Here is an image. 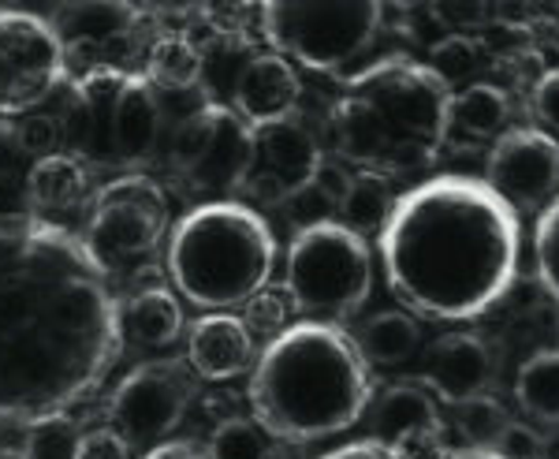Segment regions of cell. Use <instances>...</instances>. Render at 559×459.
I'll return each mask as SVG.
<instances>
[{"label":"cell","instance_id":"obj_1","mask_svg":"<svg viewBox=\"0 0 559 459\" xmlns=\"http://www.w3.org/2000/svg\"><path fill=\"white\" fill-rule=\"evenodd\" d=\"M120 351V303L83 236L34 213L0 217V426L71 419Z\"/></svg>","mask_w":559,"mask_h":459},{"label":"cell","instance_id":"obj_18","mask_svg":"<svg viewBox=\"0 0 559 459\" xmlns=\"http://www.w3.org/2000/svg\"><path fill=\"white\" fill-rule=\"evenodd\" d=\"M187 363L205 381H231L254 370L258 348L236 314H202L187 332Z\"/></svg>","mask_w":559,"mask_h":459},{"label":"cell","instance_id":"obj_23","mask_svg":"<svg viewBox=\"0 0 559 459\" xmlns=\"http://www.w3.org/2000/svg\"><path fill=\"white\" fill-rule=\"evenodd\" d=\"M202 71H205V52L187 34H165V38L150 45L146 83L157 94H179V90L198 86Z\"/></svg>","mask_w":559,"mask_h":459},{"label":"cell","instance_id":"obj_5","mask_svg":"<svg viewBox=\"0 0 559 459\" xmlns=\"http://www.w3.org/2000/svg\"><path fill=\"white\" fill-rule=\"evenodd\" d=\"M276 236L258 210L242 202H202L168 232V276L183 299L210 314L247 306L269 287Z\"/></svg>","mask_w":559,"mask_h":459},{"label":"cell","instance_id":"obj_30","mask_svg":"<svg viewBox=\"0 0 559 459\" xmlns=\"http://www.w3.org/2000/svg\"><path fill=\"white\" fill-rule=\"evenodd\" d=\"M15 142H20L23 153H31V157H57L60 153V142H64V123H60V116H49V113H31L20 120V128H15Z\"/></svg>","mask_w":559,"mask_h":459},{"label":"cell","instance_id":"obj_20","mask_svg":"<svg viewBox=\"0 0 559 459\" xmlns=\"http://www.w3.org/2000/svg\"><path fill=\"white\" fill-rule=\"evenodd\" d=\"M511 120V97L496 83H474L452 94L448 102V131L444 142L452 146H489L508 131Z\"/></svg>","mask_w":559,"mask_h":459},{"label":"cell","instance_id":"obj_7","mask_svg":"<svg viewBox=\"0 0 559 459\" xmlns=\"http://www.w3.org/2000/svg\"><path fill=\"white\" fill-rule=\"evenodd\" d=\"M261 34L276 57L350 83L384 26L373 0H273L261 4Z\"/></svg>","mask_w":559,"mask_h":459},{"label":"cell","instance_id":"obj_10","mask_svg":"<svg viewBox=\"0 0 559 459\" xmlns=\"http://www.w3.org/2000/svg\"><path fill=\"white\" fill-rule=\"evenodd\" d=\"M250 153H254V128L231 105L205 102L179 123L173 139V173L187 191L228 202V195H242Z\"/></svg>","mask_w":559,"mask_h":459},{"label":"cell","instance_id":"obj_17","mask_svg":"<svg viewBox=\"0 0 559 459\" xmlns=\"http://www.w3.org/2000/svg\"><path fill=\"white\" fill-rule=\"evenodd\" d=\"M302 79L292 68V60L276 52H258L239 71L236 90H231V109H236L250 128H265L299 116Z\"/></svg>","mask_w":559,"mask_h":459},{"label":"cell","instance_id":"obj_31","mask_svg":"<svg viewBox=\"0 0 559 459\" xmlns=\"http://www.w3.org/2000/svg\"><path fill=\"white\" fill-rule=\"evenodd\" d=\"M242 326L250 329V337L261 332V337H280V332L287 329V299L273 287H265V292H258L254 299L242 306Z\"/></svg>","mask_w":559,"mask_h":459},{"label":"cell","instance_id":"obj_12","mask_svg":"<svg viewBox=\"0 0 559 459\" xmlns=\"http://www.w3.org/2000/svg\"><path fill=\"white\" fill-rule=\"evenodd\" d=\"M68 79L64 38L34 12H0V116H31Z\"/></svg>","mask_w":559,"mask_h":459},{"label":"cell","instance_id":"obj_40","mask_svg":"<svg viewBox=\"0 0 559 459\" xmlns=\"http://www.w3.org/2000/svg\"><path fill=\"white\" fill-rule=\"evenodd\" d=\"M556 351H559V329H556Z\"/></svg>","mask_w":559,"mask_h":459},{"label":"cell","instance_id":"obj_21","mask_svg":"<svg viewBox=\"0 0 559 459\" xmlns=\"http://www.w3.org/2000/svg\"><path fill=\"white\" fill-rule=\"evenodd\" d=\"M86 198V168L75 153H57V157L34 161L26 173V202L34 217L49 221V213H68Z\"/></svg>","mask_w":559,"mask_h":459},{"label":"cell","instance_id":"obj_29","mask_svg":"<svg viewBox=\"0 0 559 459\" xmlns=\"http://www.w3.org/2000/svg\"><path fill=\"white\" fill-rule=\"evenodd\" d=\"M534 266L537 281L559 303V198L537 213L534 224Z\"/></svg>","mask_w":559,"mask_h":459},{"label":"cell","instance_id":"obj_13","mask_svg":"<svg viewBox=\"0 0 559 459\" xmlns=\"http://www.w3.org/2000/svg\"><path fill=\"white\" fill-rule=\"evenodd\" d=\"M481 179L515 213H540L559 198V139L540 128H508L492 142Z\"/></svg>","mask_w":559,"mask_h":459},{"label":"cell","instance_id":"obj_25","mask_svg":"<svg viewBox=\"0 0 559 459\" xmlns=\"http://www.w3.org/2000/svg\"><path fill=\"white\" fill-rule=\"evenodd\" d=\"M392 210H395L392 179L355 173L350 176L344 202H340V224H347V228L358 232L362 239H366V232H377V236H381L388 217H392Z\"/></svg>","mask_w":559,"mask_h":459},{"label":"cell","instance_id":"obj_8","mask_svg":"<svg viewBox=\"0 0 559 459\" xmlns=\"http://www.w3.org/2000/svg\"><path fill=\"white\" fill-rule=\"evenodd\" d=\"M287 303L318 326H340L373 292V250L347 224L329 221L295 232L284 258Z\"/></svg>","mask_w":559,"mask_h":459},{"label":"cell","instance_id":"obj_28","mask_svg":"<svg viewBox=\"0 0 559 459\" xmlns=\"http://www.w3.org/2000/svg\"><path fill=\"white\" fill-rule=\"evenodd\" d=\"M511 422L515 419L508 415V408L496 396H477V400H466L455 408V426L466 437V448H481V452H492L500 445Z\"/></svg>","mask_w":559,"mask_h":459},{"label":"cell","instance_id":"obj_24","mask_svg":"<svg viewBox=\"0 0 559 459\" xmlns=\"http://www.w3.org/2000/svg\"><path fill=\"white\" fill-rule=\"evenodd\" d=\"M515 400L522 415L540 426H559V351H537L515 377Z\"/></svg>","mask_w":559,"mask_h":459},{"label":"cell","instance_id":"obj_41","mask_svg":"<svg viewBox=\"0 0 559 459\" xmlns=\"http://www.w3.org/2000/svg\"><path fill=\"white\" fill-rule=\"evenodd\" d=\"M540 459H545V456H540Z\"/></svg>","mask_w":559,"mask_h":459},{"label":"cell","instance_id":"obj_22","mask_svg":"<svg viewBox=\"0 0 559 459\" xmlns=\"http://www.w3.org/2000/svg\"><path fill=\"white\" fill-rule=\"evenodd\" d=\"M421 340V326L418 318L407 310H381L377 318H369L362 329H358L355 344L362 351L366 363L373 366H400L418 351Z\"/></svg>","mask_w":559,"mask_h":459},{"label":"cell","instance_id":"obj_14","mask_svg":"<svg viewBox=\"0 0 559 459\" xmlns=\"http://www.w3.org/2000/svg\"><path fill=\"white\" fill-rule=\"evenodd\" d=\"M321 146L313 131H306L299 116L280 123L254 128V153L242 195L258 198L261 205H287L321 176Z\"/></svg>","mask_w":559,"mask_h":459},{"label":"cell","instance_id":"obj_11","mask_svg":"<svg viewBox=\"0 0 559 459\" xmlns=\"http://www.w3.org/2000/svg\"><path fill=\"white\" fill-rule=\"evenodd\" d=\"M194 370L183 358H153L142 363L116 385L108 400L112 429L131 448H157L173 437L198 400Z\"/></svg>","mask_w":559,"mask_h":459},{"label":"cell","instance_id":"obj_36","mask_svg":"<svg viewBox=\"0 0 559 459\" xmlns=\"http://www.w3.org/2000/svg\"><path fill=\"white\" fill-rule=\"evenodd\" d=\"M142 459H210V456H205V448L191 445V440H165V445L150 448Z\"/></svg>","mask_w":559,"mask_h":459},{"label":"cell","instance_id":"obj_26","mask_svg":"<svg viewBox=\"0 0 559 459\" xmlns=\"http://www.w3.org/2000/svg\"><path fill=\"white\" fill-rule=\"evenodd\" d=\"M210 459H287L284 445L269 434L254 415H236L228 422H216L210 445H205Z\"/></svg>","mask_w":559,"mask_h":459},{"label":"cell","instance_id":"obj_37","mask_svg":"<svg viewBox=\"0 0 559 459\" xmlns=\"http://www.w3.org/2000/svg\"><path fill=\"white\" fill-rule=\"evenodd\" d=\"M8 426H0V459H34V437L26 434H4Z\"/></svg>","mask_w":559,"mask_h":459},{"label":"cell","instance_id":"obj_27","mask_svg":"<svg viewBox=\"0 0 559 459\" xmlns=\"http://www.w3.org/2000/svg\"><path fill=\"white\" fill-rule=\"evenodd\" d=\"M489 64V52L481 49V42L471 38V34H448L429 49V68L437 71V79L444 83L452 94L459 90L485 83L481 71Z\"/></svg>","mask_w":559,"mask_h":459},{"label":"cell","instance_id":"obj_19","mask_svg":"<svg viewBox=\"0 0 559 459\" xmlns=\"http://www.w3.org/2000/svg\"><path fill=\"white\" fill-rule=\"evenodd\" d=\"M123 344L134 348H168L183 332V306L168 292L157 266L134 273V292L120 303Z\"/></svg>","mask_w":559,"mask_h":459},{"label":"cell","instance_id":"obj_35","mask_svg":"<svg viewBox=\"0 0 559 459\" xmlns=\"http://www.w3.org/2000/svg\"><path fill=\"white\" fill-rule=\"evenodd\" d=\"M318 459H395L388 448L373 445V440H350V445H340L332 452H324Z\"/></svg>","mask_w":559,"mask_h":459},{"label":"cell","instance_id":"obj_16","mask_svg":"<svg viewBox=\"0 0 559 459\" xmlns=\"http://www.w3.org/2000/svg\"><path fill=\"white\" fill-rule=\"evenodd\" d=\"M421 381L437 400L452 403V408L477 400V396H489L496 381L492 344L477 332H444L429 344Z\"/></svg>","mask_w":559,"mask_h":459},{"label":"cell","instance_id":"obj_33","mask_svg":"<svg viewBox=\"0 0 559 459\" xmlns=\"http://www.w3.org/2000/svg\"><path fill=\"white\" fill-rule=\"evenodd\" d=\"M530 105H534L540 131L559 139V68L545 71V75L537 79L534 94H530Z\"/></svg>","mask_w":559,"mask_h":459},{"label":"cell","instance_id":"obj_34","mask_svg":"<svg viewBox=\"0 0 559 459\" xmlns=\"http://www.w3.org/2000/svg\"><path fill=\"white\" fill-rule=\"evenodd\" d=\"M492 452L503 459H540L545 456V437L537 429H530L526 422H511L508 434L500 437V445Z\"/></svg>","mask_w":559,"mask_h":459},{"label":"cell","instance_id":"obj_4","mask_svg":"<svg viewBox=\"0 0 559 459\" xmlns=\"http://www.w3.org/2000/svg\"><path fill=\"white\" fill-rule=\"evenodd\" d=\"M452 90L429 64L388 57L358 71L332 105V139L350 173L414 176L437 161Z\"/></svg>","mask_w":559,"mask_h":459},{"label":"cell","instance_id":"obj_3","mask_svg":"<svg viewBox=\"0 0 559 459\" xmlns=\"http://www.w3.org/2000/svg\"><path fill=\"white\" fill-rule=\"evenodd\" d=\"M377 396L369 363L340 326L299 321L258 355L250 374L254 419L280 445H310L355 426Z\"/></svg>","mask_w":559,"mask_h":459},{"label":"cell","instance_id":"obj_39","mask_svg":"<svg viewBox=\"0 0 559 459\" xmlns=\"http://www.w3.org/2000/svg\"><path fill=\"white\" fill-rule=\"evenodd\" d=\"M545 459H559V434L545 437Z\"/></svg>","mask_w":559,"mask_h":459},{"label":"cell","instance_id":"obj_6","mask_svg":"<svg viewBox=\"0 0 559 459\" xmlns=\"http://www.w3.org/2000/svg\"><path fill=\"white\" fill-rule=\"evenodd\" d=\"M60 123L79 161L142 168L157 153L165 113L146 75L102 64L71 83V105Z\"/></svg>","mask_w":559,"mask_h":459},{"label":"cell","instance_id":"obj_38","mask_svg":"<svg viewBox=\"0 0 559 459\" xmlns=\"http://www.w3.org/2000/svg\"><path fill=\"white\" fill-rule=\"evenodd\" d=\"M448 459H503V456L481 452V448H463V452H448Z\"/></svg>","mask_w":559,"mask_h":459},{"label":"cell","instance_id":"obj_32","mask_svg":"<svg viewBox=\"0 0 559 459\" xmlns=\"http://www.w3.org/2000/svg\"><path fill=\"white\" fill-rule=\"evenodd\" d=\"M71 459H131V445L112 426H94L71 445Z\"/></svg>","mask_w":559,"mask_h":459},{"label":"cell","instance_id":"obj_2","mask_svg":"<svg viewBox=\"0 0 559 459\" xmlns=\"http://www.w3.org/2000/svg\"><path fill=\"white\" fill-rule=\"evenodd\" d=\"M384 281L429 321L489 314L519 276V213L485 179L432 176L395 198L381 239Z\"/></svg>","mask_w":559,"mask_h":459},{"label":"cell","instance_id":"obj_15","mask_svg":"<svg viewBox=\"0 0 559 459\" xmlns=\"http://www.w3.org/2000/svg\"><path fill=\"white\" fill-rule=\"evenodd\" d=\"M369 437L395 459H448L437 396L426 385H388L369 403Z\"/></svg>","mask_w":559,"mask_h":459},{"label":"cell","instance_id":"obj_9","mask_svg":"<svg viewBox=\"0 0 559 459\" xmlns=\"http://www.w3.org/2000/svg\"><path fill=\"white\" fill-rule=\"evenodd\" d=\"M168 232H173V213L165 187L142 173H128L97 187L83 243L112 273L134 258H150Z\"/></svg>","mask_w":559,"mask_h":459}]
</instances>
